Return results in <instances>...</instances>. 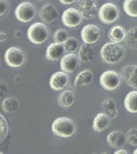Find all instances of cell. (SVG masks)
I'll list each match as a JSON object with an SVG mask.
<instances>
[{"instance_id":"6da1fadb","label":"cell","mask_w":137,"mask_h":154,"mask_svg":"<svg viewBox=\"0 0 137 154\" xmlns=\"http://www.w3.org/2000/svg\"><path fill=\"white\" fill-rule=\"evenodd\" d=\"M126 51L118 43L108 42L103 45L100 51L101 57L104 62L110 64L119 62L125 56Z\"/></svg>"},{"instance_id":"7a4b0ae2","label":"cell","mask_w":137,"mask_h":154,"mask_svg":"<svg viewBox=\"0 0 137 154\" xmlns=\"http://www.w3.org/2000/svg\"><path fill=\"white\" fill-rule=\"evenodd\" d=\"M51 129L57 136L68 138L73 136L75 132V125L73 122L68 118H58L53 122Z\"/></svg>"},{"instance_id":"3957f363","label":"cell","mask_w":137,"mask_h":154,"mask_svg":"<svg viewBox=\"0 0 137 154\" xmlns=\"http://www.w3.org/2000/svg\"><path fill=\"white\" fill-rule=\"evenodd\" d=\"M48 35L46 26L41 23L32 24L27 30V35L29 39L36 44L44 43L47 39Z\"/></svg>"},{"instance_id":"277c9868","label":"cell","mask_w":137,"mask_h":154,"mask_svg":"<svg viewBox=\"0 0 137 154\" xmlns=\"http://www.w3.org/2000/svg\"><path fill=\"white\" fill-rule=\"evenodd\" d=\"M118 8L114 4L108 2L102 5L98 10V14L102 22L106 24L114 23L119 16Z\"/></svg>"},{"instance_id":"5b68a950","label":"cell","mask_w":137,"mask_h":154,"mask_svg":"<svg viewBox=\"0 0 137 154\" xmlns=\"http://www.w3.org/2000/svg\"><path fill=\"white\" fill-rule=\"evenodd\" d=\"M101 85L107 90H114L117 88L120 85L121 77L116 72L107 70L103 72L99 78Z\"/></svg>"},{"instance_id":"8992f818","label":"cell","mask_w":137,"mask_h":154,"mask_svg":"<svg viewBox=\"0 0 137 154\" xmlns=\"http://www.w3.org/2000/svg\"><path fill=\"white\" fill-rule=\"evenodd\" d=\"M4 57L7 64L11 67H20L24 62L25 56L23 51L16 47H11L7 49Z\"/></svg>"},{"instance_id":"52a82bcc","label":"cell","mask_w":137,"mask_h":154,"mask_svg":"<svg viewBox=\"0 0 137 154\" xmlns=\"http://www.w3.org/2000/svg\"><path fill=\"white\" fill-rule=\"evenodd\" d=\"M15 15L20 21L27 23L32 20L35 16V10L30 2H23L17 6Z\"/></svg>"},{"instance_id":"ba28073f","label":"cell","mask_w":137,"mask_h":154,"mask_svg":"<svg viewBox=\"0 0 137 154\" xmlns=\"http://www.w3.org/2000/svg\"><path fill=\"white\" fill-rule=\"evenodd\" d=\"M78 8L84 19H92L95 15L98 8L96 0H77Z\"/></svg>"},{"instance_id":"9c48e42d","label":"cell","mask_w":137,"mask_h":154,"mask_svg":"<svg viewBox=\"0 0 137 154\" xmlns=\"http://www.w3.org/2000/svg\"><path fill=\"white\" fill-rule=\"evenodd\" d=\"M101 32L99 27L93 24H88L84 26L81 32L82 38L84 43L93 44L100 39Z\"/></svg>"},{"instance_id":"30bf717a","label":"cell","mask_w":137,"mask_h":154,"mask_svg":"<svg viewBox=\"0 0 137 154\" xmlns=\"http://www.w3.org/2000/svg\"><path fill=\"white\" fill-rule=\"evenodd\" d=\"M121 78L127 85L137 89V65H128L121 70Z\"/></svg>"},{"instance_id":"8fae6325","label":"cell","mask_w":137,"mask_h":154,"mask_svg":"<svg viewBox=\"0 0 137 154\" xmlns=\"http://www.w3.org/2000/svg\"><path fill=\"white\" fill-rule=\"evenodd\" d=\"M80 12L73 8H69L64 11L62 19L64 24L70 27H74L80 25L81 21Z\"/></svg>"},{"instance_id":"7c38bea8","label":"cell","mask_w":137,"mask_h":154,"mask_svg":"<svg viewBox=\"0 0 137 154\" xmlns=\"http://www.w3.org/2000/svg\"><path fill=\"white\" fill-rule=\"evenodd\" d=\"M58 12L53 5L47 4L39 9V16L44 22L50 23L58 17Z\"/></svg>"},{"instance_id":"4fadbf2b","label":"cell","mask_w":137,"mask_h":154,"mask_svg":"<svg viewBox=\"0 0 137 154\" xmlns=\"http://www.w3.org/2000/svg\"><path fill=\"white\" fill-rule=\"evenodd\" d=\"M78 63L79 61L77 56L75 54L70 53L67 54L61 59V69L67 73H72L76 69Z\"/></svg>"},{"instance_id":"5bb4252c","label":"cell","mask_w":137,"mask_h":154,"mask_svg":"<svg viewBox=\"0 0 137 154\" xmlns=\"http://www.w3.org/2000/svg\"><path fill=\"white\" fill-rule=\"evenodd\" d=\"M68 78L67 75L62 72H56L51 76L50 84L51 88L56 91L63 89L68 84Z\"/></svg>"},{"instance_id":"9a60e30c","label":"cell","mask_w":137,"mask_h":154,"mask_svg":"<svg viewBox=\"0 0 137 154\" xmlns=\"http://www.w3.org/2000/svg\"><path fill=\"white\" fill-rule=\"evenodd\" d=\"M65 51L62 43H52L48 47L45 57L50 61L58 60L63 55Z\"/></svg>"},{"instance_id":"2e32d148","label":"cell","mask_w":137,"mask_h":154,"mask_svg":"<svg viewBox=\"0 0 137 154\" xmlns=\"http://www.w3.org/2000/svg\"><path fill=\"white\" fill-rule=\"evenodd\" d=\"M107 140L111 147L119 148L124 145L126 142V134L121 131H113L108 135Z\"/></svg>"},{"instance_id":"e0dca14e","label":"cell","mask_w":137,"mask_h":154,"mask_svg":"<svg viewBox=\"0 0 137 154\" xmlns=\"http://www.w3.org/2000/svg\"><path fill=\"white\" fill-rule=\"evenodd\" d=\"M78 55L80 61L84 62H90L94 59V49L90 44L83 43L80 46Z\"/></svg>"},{"instance_id":"ac0fdd59","label":"cell","mask_w":137,"mask_h":154,"mask_svg":"<svg viewBox=\"0 0 137 154\" xmlns=\"http://www.w3.org/2000/svg\"><path fill=\"white\" fill-rule=\"evenodd\" d=\"M109 123L110 118L107 114L98 113L94 119L92 128L96 132H101L108 127Z\"/></svg>"},{"instance_id":"d6986e66","label":"cell","mask_w":137,"mask_h":154,"mask_svg":"<svg viewBox=\"0 0 137 154\" xmlns=\"http://www.w3.org/2000/svg\"><path fill=\"white\" fill-rule=\"evenodd\" d=\"M126 32L125 29L120 25H115L109 30L108 37L110 41L114 43H118L124 40Z\"/></svg>"},{"instance_id":"ffe728a7","label":"cell","mask_w":137,"mask_h":154,"mask_svg":"<svg viewBox=\"0 0 137 154\" xmlns=\"http://www.w3.org/2000/svg\"><path fill=\"white\" fill-rule=\"evenodd\" d=\"M124 104L126 109L129 112L137 113V91L128 93L125 97Z\"/></svg>"},{"instance_id":"44dd1931","label":"cell","mask_w":137,"mask_h":154,"mask_svg":"<svg viewBox=\"0 0 137 154\" xmlns=\"http://www.w3.org/2000/svg\"><path fill=\"white\" fill-rule=\"evenodd\" d=\"M93 79L92 72L89 69L84 70L79 73L74 81V85L77 87L84 86L91 84Z\"/></svg>"},{"instance_id":"7402d4cb","label":"cell","mask_w":137,"mask_h":154,"mask_svg":"<svg viewBox=\"0 0 137 154\" xmlns=\"http://www.w3.org/2000/svg\"><path fill=\"white\" fill-rule=\"evenodd\" d=\"M124 40L127 48L132 49H137V26L132 28L126 32Z\"/></svg>"},{"instance_id":"603a6c76","label":"cell","mask_w":137,"mask_h":154,"mask_svg":"<svg viewBox=\"0 0 137 154\" xmlns=\"http://www.w3.org/2000/svg\"><path fill=\"white\" fill-rule=\"evenodd\" d=\"M74 101V94L70 90H67L62 91L58 98L59 104L63 107L70 106L73 104Z\"/></svg>"},{"instance_id":"cb8c5ba5","label":"cell","mask_w":137,"mask_h":154,"mask_svg":"<svg viewBox=\"0 0 137 154\" xmlns=\"http://www.w3.org/2000/svg\"><path fill=\"white\" fill-rule=\"evenodd\" d=\"M20 103L15 97H11L5 99L2 104L3 110L8 113H13L19 108Z\"/></svg>"},{"instance_id":"d4e9b609","label":"cell","mask_w":137,"mask_h":154,"mask_svg":"<svg viewBox=\"0 0 137 154\" xmlns=\"http://www.w3.org/2000/svg\"><path fill=\"white\" fill-rule=\"evenodd\" d=\"M103 108L109 118L114 119L118 114V111L115 102L111 99H108L103 103Z\"/></svg>"},{"instance_id":"484cf974","label":"cell","mask_w":137,"mask_h":154,"mask_svg":"<svg viewBox=\"0 0 137 154\" xmlns=\"http://www.w3.org/2000/svg\"><path fill=\"white\" fill-rule=\"evenodd\" d=\"M123 7L124 10L129 16L137 17V0H125Z\"/></svg>"},{"instance_id":"4316f807","label":"cell","mask_w":137,"mask_h":154,"mask_svg":"<svg viewBox=\"0 0 137 154\" xmlns=\"http://www.w3.org/2000/svg\"><path fill=\"white\" fill-rule=\"evenodd\" d=\"M79 45L77 40L73 37H68L63 43L65 51L69 53L75 52L77 49Z\"/></svg>"},{"instance_id":"83f0119b","label":"cell","mask_w":137,"mask_h":154,"mask_svg":"<svg viewBox=\"0 0 137 154\" xmlns=\"http://www.w3.org/2000/svg\"><path fill=\"white\" fill-rule=\"evenodd\" d=\"M126 142L133 146H137V128H132L129 130L126 134Z\"/></svg>"},{"instance_id":"f1b7e54d","label":"cell","mask_w":137,"mask_h":154,"mask_svg":"<svg viewBox=\"0 0 137 154\" xmlns=\"http://www.w3.org/2000/svg\"><path fill=\"white\" fill-rule=\"evenodd\" d=\"M68 38L67 31L63 29L58 30L54 35V41L56 43H63Z\"/></svg>"},{"instance_id":"f546056e","label":"cell","mask_w":137,"mask_h":154,"mask_svg":"<svg viewBox=\"0 0 137 154\" xmlns=\"http://www.w3.org/2000/svg\"><path fill=\"white\" fill-rule=\"evenodd\" d=\"M0 16L2 17L6 12L8 9V4L6 0H0Z\"/></svg>"},{"instance_id":"4dcf8cb0","label":"cell","mask_w":137,"mask_h":154,"mask_svg":"<svg viewBox=\"0 0 137 154\" xmlns=\"http://www.w3.org/2000/svg\"><path fill=\"white\" fill-rule=\"evenodd\" d=\"M1 97L4 96L7 92V87L6 85L3 82L1 81Z\"/></svg>"},{"instance_id":"1f68e13d","label":"cell","mask_w":137,"mask_h":154,"mask_svg":"<svg viewBox=\"0 0 137 154\" xmlns=\"http://www.w3.org/2000/svg\"><path fill=\"white\" fill-rule=\"evenodd\" d=\"M59 1L64 5H70L74 3L76 0H59Z\"/></svg>"},{"instance_id":"d6a6232c","label":"cell","mask_w":137,"mask_h":154,"mask_svg":"<svg viewBox=\"0 0 137 154\" xmlns=\"http://www.w3.org/2000/svg\"><path fill=\"white\" fill-rule=\"evenodd\" d=\"M7 38L6 34L4 32H1L0 34V41L1 42H3Z\"/></svg>"},{"instance_id":"836d02e7","label":"cell","mask_w":137,"mask_h":154,"mask_svg":"<svg viewBox=\"0 0 137 154\" xmlns=\"http://www.w3.org/2000/svg\"><path fill=\"white\" fill-rule=\"evenodd\" d=\"M114 153L116 154H127L128 152L126 150H123V149H120V150H116V152H114Z\"/></svg>"},{"instance_id":"e575fe53","label":"cell","mask_w":137,"mask_h":154,"mask_svg":"<svg viewBox=\"0 0 137 154\" xmlns=\"http://www.w3.org/2000/svg\"><path fill=\"white\" fill-rule=\"evenodd\" d=\"M21 34H22V33H21V31L20 30H17L15 32L14 35L16 37H19L21 35Z\"/></svg>"},{"instance_id":"d590c367","label":"cell","mask_w":137,"mask_h":154,"mask_svg":"<svg viewBox=\"0 0 137 154\" xmlns=\"http://www.w3.org/2000/svg\"><path fill=\"white\" fill-rule=\"evenodd\" d=\"M133 154H137V148L134 150V151L133 152Z\"/></svg>"},{"instance_id":"8d00e7d4","label":"cell","mask_w":137,"mask_h":154,"mask_svg":"<svg viewBox=\"0 0 137 154\" xmlns=\"http://www.w3.org/2000/svg\"><path fill=\"white\" fill-rule=\"evenodd\" d=\"M40 1H42V0H40Z\"/></svg>"},{"instance_id":"74e56055","label":"cell","mask_w":137,"mask_h":154,"mask_svg":"<svg viewBox=\"0 0 137 154\" xmlns=\"http://www.w3.org/2000/svg\"><path fill=\"white\" fill-rule=\"evenodd\" d=\"M96 1H97V0H96Z\"/></svg>"}]
</instances>
